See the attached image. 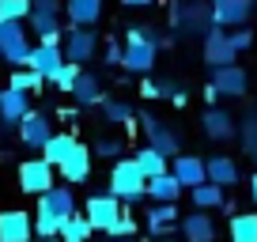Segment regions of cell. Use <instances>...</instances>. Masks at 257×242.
Returning a JSON list of instances; mask_svg holds the SVG:
<instances>
[{
  "label": "cell",
  "instance_id": "cell-37",
  "mask_svg": "<svg viewBox=\"0 0 257 242\" xmlns=\"http://www.w3.org/2000/svg\"><path fill=\"white\" fill-rule=\"evenodd\" d=\"M61 223H64V219H57L53 212L38 208V216H34V234H61Z\"/></svg>",
  "mask_w": 257,
  "mask_h": 242
},
{
  "label": "cell",
  "instance_id": "cell-22",
  "mask_svg": "<svg viewBox=\"0 0 257 242\" xmlns=\"http://www.w3.org/2000/svg\"><path fill=\"white\" fill-rule=\"evenodd\" d=\"M170 223H178V201H155L148 208V234H167Z\"/></svg>",
  "mask_w": 257,
  "mask_h": 242
},
{
  "label": "cell",
  "instance_id": "cell-36",
  "mask_svg": "<svg viewBox=\"0 0 257 242\" xmlns=\"http://www.w3.org/2000/svg\"><path fill=\"white\" fill-rule=\"evenodd\" d=\"M31 0H0V19H31Z\"/></svg>",
  "mask_w": 257,
  "mask_h": 242
},
{
  "label": "cell",
  "instance_id": "cell-5",
  "mask_svg": "<svg viewBox=\"0 0 257 242\" xmlns=\"http://www.w3.org/2000/svg\"><path fill=\"white\" fill-rule=\"evenodd\" d=\"M170 19H174V31H182V34H201V31L212 27V12H208V4H201V0L174 4V8H170Z\"/></svg>",
  "mask_w": 257,
  "mask_h": 242
},
{
  "label": "cell",
  "instance_id": "cell-4",
  "mask_svg": "<svg viewBox=\"0 0 257 242\" xmlns=\"http://www.w3.org/2000/svg\"><path fill=\"white\" fill-rule=\"evenodd\" d=\"M234 61H238V49H234V42H231V31L212 23L208 31H204V65L219 68V65H234Z\"/></svg>",
  "mask_w": 257,
  "mask_h": 242
},
{
  "label": "cell",
  "instance_id": "cell-25",
  "mask_svg": "<svg viewBox=\"0 0 257 242\" xmlns=\"http://www.w3.org/2000/svg\"><path fill=\"white\" fill-rule=\"evenodd\" d=\"M204 167H208V178H212V182H219L223 189L238 186V163H234L231 155H212Z\"/></svg>",
  "mask_w": 257,
  "mask_h": 242
},
{
  "label": "cell",
  "instance_id": "cell-29",
  "mask_svg": "<svg viewBox=\"0 0 257 242\" xmlns=\"http://www.w3.org/2000/svg\"><path fill=\"white\" fill-rule=\"evenodd\" d=\"M137 163H140V170H144L148 178H155V174H163V170H170V155H163L155 144H144L137 152Z\"/></svg>",
  "mask_w": 257,
  "mask_h": 242
},
{
  "label": "cell",
  "instance_id": "cell-16",
  "mask_svg": "<svg viewBox=\"0 0 257 242\" xmlns=\"http://www.w3.org/2000/svg\"><path fill=\"white\" fill-rule=\"evenodd\" d=\"M53 137V125H49V117L46 113H38V110H31L23 121H19V140H23L27 148H46V140Z\"/></svg>",
  "mask_w": 257,
  "mask_h": 242
},
{
  "label": "cell",
  "instance_id": "cell-34",
  "mask_svg": "<svg viewBox=\"0 0 257 242\" xmlns=\"http://www.w3.org/2000/svg\"><path fill=\"white\" fill-rule=\"evenodd\" d=\"M238 140H242V148H246V155H253V159H257V110H249L246 117H242Z\"/></svg>",
  "mask_w": 257,
  "mask_h": 242
},
{
  "label": "cell",
  "instance_id": "cell-27",
  "mask_svg": "<svg viewBox=\"0 0 257 242\" xmlns=\"http://www.w3.org/2000/svg\"><path fill=\"white\" fill-rule=\"evenodd\" d=\"M91 231H95V223L87 219V212H72V216L61 223V238L64 242H87Z\"/></svg>",
  "mask_w": 257,
  "mask_h": 242
},
{
  "label": "cell",
  "instance_id": "cell-23",
  "mask_svg": "<svg viewBox=\"0 0 257 242\" xmlns=\"http://www.w3.org/2000/svg\"><path fill=\"white\" fill-rule=\"evenodd\" d=\"M31 31L38 34V42H61L64 38V27L57 19V12H31Z\"/></svg>",
  "mask_w": 257,
  "mask_h": 242
},
{
  "label": "cell",
  "instance_id": "cell-39",
  "mask_svg": "<svg viewBox=\"0 0 257 242\" xmlns=\"http://www.w3.org/2000/svg\"><path fill=\"white\" fill-rule=\"evenodd\" d=\"M137 231V219H133V212H121V219H117V227L110 231V238H117V234H133Z\"/></svg>",
  "mask_w": 257,
  "mask_h": 242
},
{
  "label": "cell",
  "instance_id": "cell-12",
  "mask_svg": "<svg viewBox=\"0 0 257 242\" xmlns=\"http://www.w3.org/2000/svg\"><path fill=\"white\" fill-rule=\"evenodd\" d=\"M201 129L208 140H234L238 137V121H234V113L219 110V106H208L201 117Z\"/></svg>",
  "mask_w": 257,
  "mask_h": 242
},
{
  "label": "cell",
  "instance_id": "cell-17",
  "mask_svg": "<svg viewBox=\"0 0 257 242\" xmlns=\"http://www.w3.org/2000/svg\"><path fill=\"white\" fill-rule=\"evenodd\" d=\"M144 133H148V144H155L159 148L163 155H170V159H174V155H182V140H178V133H170L167 125H163L159 117H152V113H144Z\"/></svg>",
  "mask_w": 257,
  "mask_h": 242
},
{
  "label": "cell",
  "instance_id": "cell-30",
  "mask_svg": "<svg viewBox=\"0 0 257 242\" xmlns=\"http://www.w3.org/2000/svg\"><path fill=\"white\" fill-rule=\"evenodd\" d=\"M189 197H193L197 208H219V204H223V186L208 178V182H201V186H193Z\"/></svg>",
  "mask_w": 257,
  "mask_h": 242
},
{
  "label": "cell",
  "instance_id": "cell-6",
  "mask_svg": "<svg viewBox=\"0 0 257 242\" xmlns=\"http://www.w3.org/2000/svg\"><path fill=\"white\" fill-rule=\"evenodd\" d=\"M19 186H23V193H34V197H42L46 189H53L57 182H53V163L42 155V159H27V163H19Z\"/></svg>",
  "mask_w": 257,
  "mask_h": 242
},
{
  "label": "cell",
  "instance_id": "cell-15",
  "mask_svg": "<svg viewBox=\"0 0 257 242\" xmlns=\"http://www.w3.org/2000/svg\"><path fill=\"white\" fill-rule=\"evenodd\" d=\"M253 0H212V23L219 27H246Z\"/></svg>",
  "mask_w": 257,
  "mask_h": 242
},
{
  "label": "cell",
  "instance_id": "cell-9",
  "mask_svg": "<svg viewBox=\"0 0 257 242\" xmlns=\"http://www.w3.org/2000/svg\"><path fill=\"white\" fill-rule=\"evenodd\" d=\"M27 95H31V91L12 87V83L0 91V129H12V125H19V121L31 113V102H27Z\"/></svg>",
  "mask_w": 257,
  "mask_h": 242
},
{
  "label": "cell",
  "instance_id": "cell-2",
  "mask_svg": "<svg viewBox=\"0 0 257 242\" xmlns=\"http://www.w3.org/2000/svg\"><path fill=\"white\" fill-rule=\"evenodd\" d=\"M110 193L117 197V201H140V197H148V174L140 170L137 155L133 159H117L110 170Z\"/></svg>",
  "mask_w": 257,
  "mask_h": 242
},
{
  "label": "cell",
  "instance_id": "cell-40",
  "mask_svg": "<svg viewBox=\"0 0 257 242\" xmlns=\"http://www.w3.org/2000/svg\"><path fill=\"white\" fill-rule=\"evenodd\" d=\"M231 42H234V49H249L253 46V31H246V27H238V31H231Z\"/></svg>",
  "mask_w": 257,
  "mask_h": 242
},
{
  "label": "cell",
  "instance_id": "cell-38",
  "mask_svg": "<svg viewBox=\"0 0 257 242\" xmlns=\"http://www.w3.org/2000/svg\"><path fill=\"white\" fill-rule=\"evenodd\" d=\"M121 152H125L121 140H98L95 144V155H102V159H121Z\"/></svg>",
  "mask_w": 257,
  "mask_h": 242
},
{
  "label": "cell",
  "instance_id": "cell-26",
  "mask_svg": "<svg viewBox=\"0 0 257 242\" xmlns=\"http://www.w3.org/2000/svg\"><path fill=\"white\" fill-rule=\"evenodd\" d=\"M76 144H80V140H76L72 133H53V137L46 140V148H42V155H46L53 167H61V163L68 159V152H72Z\"/></svg>",
  "mask_w": 257,
  "mask_h": 242
},
{
  "label": "cell",
  "instance_id": "cell-10",
  "mask_svg": "<svg viewBox=\"0 0 257 242\" xmlns=\"http://www.w3.org/2000/svg\"><path fill=\"white\" fill-rule=\"evenodd\" d=\"M0 242H34V219L23 208L0 212Z\"/></svg>",
  "mask_w": 257,
  "mask_h": 242
},
{
  "label": "cell",
  "instance_id": "cell-1",
  "mask_svg": "<svg viewBox=\"0 0 257 242\" xmlns=\"http://www.w3.org/2000/svg\"><path fill=\"white\" fill-rule=\"evenodd\" d=\"M155 57H159V38H155V31L144 27V23H133L125 31V61H121V65H125L128 72L148 76L155 68Z\"/></svg>",
  "mask_w": 257,
  "mask_h": 242
},
{
  "label": "cell",
  "instance_id": "cell-41",
  "mask_svg": "<svg viewBox=\"0 0 257 242\" xmlns=\"http://www.w3.org/2000/svg\"><path fill=\"white\" fill-rule=\"evenodd\" d=\"M121 61H125V46L110 42V46H106V65H121Z\"/></svg>",
  "mask_w": 257,
  "mask_h": 242
},
{
  "label": "cell",
  "instance_id": "cell-45",
  "mask_svg": "<svg viewBox=\"0 0 257 242\" xmlns=\"http://www.w3.org/2000/svg\"><path fill=\"white\" fill-rule=\"evenodd\" d=\"M121 4H128V8H148L152 0H121Z\"/></svg>",
  "mask_w": 257,
  "mask_h": 242
},
{
  "label": "cell",
  "instance_id": "cell-19",
  "mask_svg": "<svg viewBox=\"0 0 257 242\" xmlns=\"http://www.w3.org/2000/svg\"><path fill=\"white\" fill-rule=\"evenodd\" d=\"M170 170L178 174V182H182L185 189L208 182V167H204V159H197V155H189V152L174 155V159H170Z\"/></svg>",
  "mask_w": 257,
  "mask_h": 242
},
{
  "label": "cell",
  "instance_id": "cell-28",
  "mask_svg": "<svg viewBox=\"0 0 257 242\" xmlns=\"http://www.w3.org/2000/svg\"><path fill=\"white\" fill-rule=\"evenodd\" d=\"M68 95L76 98L80 106H95V102H102V91H98V80L91 72H80L76 76V83H72V91Z\"/></svg>",
  "mask_w": 257,
  "mask_h": 242
},
{
  "label": "cell",
  "instance_id": "cell-18",
  "mask_svg": "<svg viewBox=\"0 0 257 242\" xmlns=\"http://www.w3.org/2000/svg\"><path fill=\"white\" fill-rule=\"evenodd\" d=\"M182 238L185 242H216V223H212L208 208H197L189 216H182Z\"/></svg>",
  "mask_w": 257,
  "mask_h": 242
},
{
  "label": "cell",
  "instance_id": "cell-14",
  "mask_svg": "<svg viewBox=\"0 0 257 242\" xmlns=\"http://www.w3.org/2000/svg\"><path fill=\"white\" fill-rule=\"evenodd\" d=\"M57 170H61V178L68 182V186H83V182L91 178V148L76 144L72 152H68V159H64Z\"/></svg>",
  "mask_w": 257,
  "mask_h": 242
},
{
  "label": "cell",
  "instance_id": "cell-32",
  "mask_svg": "<svg viewBox=\"0 0 257 242\" xmlns=\"http://www.w3.org/2000/svg\"><path fill=\"white\" fill-rule=\"evenodd\" d=\"M102 117L110 121V125H133V106L121 102V98H102Z\"/></svg>",
  "mask_w": 257,
  "mask_h": 242
},
{
  "label": "cell",
  "instance_id": "cell-47",
  "mask_svg": "<svg viewBox=\"0 0 257 242\" xmlns=\"http://www.w3.org/2000/svg\"><path fill=\"white\" fill-rule=\"evenodd\" d=\"M249 193H253V201H257V174H253V182H249Z\"/></svg>",
  "mask_w": 257,
  "mask_h": 242
},
{
  "label": "cell",
  "instance_id": "cell-46",
  "mask_svg": "<svg viewBox=\"0 0 257 242\" xmlns=\"http://www.w3.org/2000/svg\"><path fill=\"white\" fill-rule=\"evenodd\" d=\"M110 242H133V234H117V238H110Z\"/></svg>",
  "mask_w": 257,
  "mask_h": 242
},
{
  "label": "cell",
  "instance_id": "cell-43",
  "mask_svg": "<svg viewBox=\"0 0 257 242\" xmlns=\"http://www.w3.org/2000/svg\"><path fill=\"white\" fill-rule=\"evenodd\" d=\"M140 95H144V98H155V95H159V83H155V80H144V83H140Z\"/></svg>",
  "mask_w": 257,
  "mask_h": 242
},
{
  "label": "cell",
  "instance_id": "cell-31",
  "mask_svg": "<svg viewBox=\"0 0 257 242\" xmlns=\"http://www.w3.org/2000/svg\"><path fill=\"white\" fill-rule=\"evenodd\" d=\"M231 242H257V212L231 216Z\"/></svg>",
  "mask_w": 257,
  "mask_h": 242
},
{
  "label": "cell",
  "instance_id": "cell-3",
  "mask_svg": "<svg viewBox=\"0 0 257 242\" xmlns=\"http://www.w3.org/2000/svg\"><path fill=\"white\" fill-rule=\"evenodd\" d=\"M0 49H4V61L16 68H23L31 61V42H27V27L23 19H0Z\"/></svg>",
  "mask_w": 257,
  "mask_h": 242
},
{
  "label": "cell",
  "instance_id": "cell-33",
  "mask_svg": "<svg viewBox=\"0 0 257 242\" xmlns=\"http://www.w3.org/2000/svg\"><path fill=\"white\" fill-rule=\"evenodd\" d=\"M46 83H49V80L38 72V68H31V65H23V68H16V72H12V87H23V91H42Z\"/></svg>",
  "mask_w": 257,
  "mask_h": 242
},
{
  "label": "cell",
  "instance_id": "cell-11",
  "mask_svg": "<svg viewBox=\"0 0 257 242\" xmlns=\"http://www.w3.org/2000/svg\"><path fill=\"white\" fill-rule=\"evenodd\" d=\"M212 87L227 98H242L249 91V76L238 65H219V68H212Z\"/></svg>",
  "mask_w": 257,
  "mask_h": 242
},
{
  "label": "cell",
  "instance_id": "cell-7",
  "mask_svg": "<svg viewBox=\"0 0 257 242\" xmlns=\"http://www.w3.org/2000/svg\"><path fill=\"white\" fill-rule=\"evenodd\" d=\"M83 212H87V219L95 223V231L110 234L113 227H117V219H121L125 208H121V201L113 193H95V197H87V208H83Z\"/></svg>",
  "mask_w": 257,
  "mask_h": 242
},
{
  "label": "cell",
  "instance_id": "cell-21",
  "mask_svg": "<svg viewBox=\"0 0 257 242\" xmlns=\"http://www.w3.org/2000/svg\"><path fill=\"white\" fill-rule=\"evenodd\" d=\"M182 182H178V174L174 170H163V174H155V178H148V197L152 201H178L182 197Z\"/></svg>",
  "mask_w": 257,
  "mask_h": 242
},
{
  "label": "cell",
  "instance_id": "cell-42",
  "mask_svg": "<svg viewBox=\"0 0 257 242\" xmlns=\"http://www.w3.org/2000/svg\"><path fill=\"white\" fill-rule=\"evenodd\" d=\"M38 12H61V0H31Z\"/></svg>",
  "mask_w": 257,
  "mask_h": 242
},
{
  "label": "cell",
  "instance_id": "cell-48",
  "mask_svg": "<svg viewBox=\"0 0 257 242\" xmlns=\"http://www.w3.org/2000/svg\"><path fill=\"white\" fill-rule=\"evenodd\" d=\"M0 65H4V49H0Z\"/></svg>",
  "mask_w": 257,
  "mask_h": 242
},
{
  "label": "cell",
  "instance_id": "cell-20",
  "mask_svg": "<svg viewBox=\"0 0 257 242\" xmlns=\"http://www.w3.org/2000/svg\"><path fill=\"white\" fill-rule=\"evenodd\" d=\"M38 208L42 212H53L57 219H68L76 212V197H72V186H53L38 197Z\"/></svg>",
  "mask_w": 257,
  "mask_h": 242
},
{
  "label": "cell",
  "instance_id": "cell-8",
  "mask_svg": "<svg viewBox=\"0 0 257 242\" xmlns=\"http://www.w3.org/2000/svg\"><path fill=\"white\" fill-rule=\"evenodd\" d=\"M98 49V34L91 31V27H68L64 31V57L68 61H76V65H83V61H91Z\"/></svg>",
  "mask_w": 257,
  "mask_h": 242
},
{
  "label": "cell",
  "instance_id": "cell-24",
  "mask_svg": "<svg viewBox=\"0 0 257 242\" xmlns=\"http://www.w3.org/2000/svg\"><path fill=\"white\" fill-rule=\"evenodd\" d=\"M64 12L76 27H95L102 16V0H64Z\"/></svg>",
  "mask_w": 257,
  "mask_h": 242
},
{
  "label": "cell",
  "instance_id": "cell-44",
  "mask_svg": "<svg viewBox=\"0 0 257 242\" xmlns=\"http://www.w3.org/2000/svg\"><path fill=\"white\" fill-rule=\"evenodd\" d=\"M34 242H64L61 234H34Z\"/></svg>",
  "mask_w": 257,
  "mask_h": 242
},
{
  "label": "cell",
  "instance_id": "cell-35",
  "mask_svg": "<svg viewBox=\"0 0 257 242\" xmlns=\"http://www.w3.org/2000/svg\"><path fill=\"white\" fill-rule=\"evenodd\" d=\"M80 72H83V65H76V61H64L49 83H57V91H72V83H76V76H80Z\"/></svg>",
  "mask_w": 257,
  "mask_h": 242
},
{
  "label": "cell",
  "instance_id": "cell-13",
  "mask_svg": "<svg viewBox=\"0 0 257 242\" xmlns=\"http://www.w3.org/2000/svg\"><path fill=\"white\" fill-rule=\"evenodd\" d=\"M64 61H68V57H64L61 42H38V46L31 49V61H27V65H31V68H38V72L46 76V80H53V76H57V68H61Z\"/></svg>",
  "mask_w": 257,
  "mask_h": 242
}]
</instances>
